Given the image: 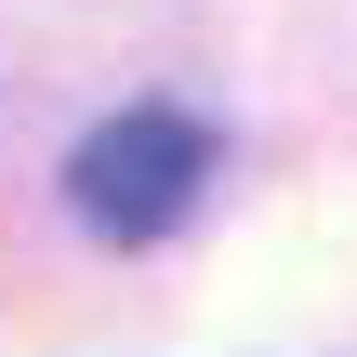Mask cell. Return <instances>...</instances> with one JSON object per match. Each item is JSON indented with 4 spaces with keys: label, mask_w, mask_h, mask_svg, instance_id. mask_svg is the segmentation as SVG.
Listing matches in <instances>:
<instances>
[{
    "label": "cell",
    "mask_w": 357,
    "mask_h": 357,
    "mask_svg": "<svg viewBox=\"0 0 357 357\" xmlns=\"http://www.w3.org/2000/svg\"><path fill=\"white\" fill-rule=\"evenodd\" d=\"M199 185H212V132H199L185 106H119V119H93L79 159H66V199H79L93 238H172V225L199 212Z\"/></svg>",
    "instance_id": "cell-1"
}]
</instances>
